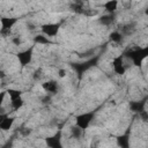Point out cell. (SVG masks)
Instances as JSON below:
<instances>
[{"mask_svg": "<svg viewBox=\"0 0 148 148\" xmlns=\"http://www.w3.org/2000/svg\"><path fill=\"white\" fill-rule=\"evenodd\" d=\"M98 60H99V56H92V57H90L89 59H87V60H84L82 62H72L71 66L76 72L79 79H81L82 75L88 69H90L91 67H95L98 64Z\"/></svg>", "mask_w": 148, "mask_h": 148, "instance_id": "6da1fadb", "label": "cell"}, {"mask_svg": "<svg viewBox=\"0 0 148 148\" xmlns=\"http://www.w3.org/2000/svg\"><path fill=\"white\" fill-rule=\"evenodd\" d=\"M125 54H126L127 58L132 59L134 66L140 67L141 64H142V61H143V60L147 58V56H148V47H147V46H146V47H136V49H134V50L127 51Z\"/></svg>", "mask_w": 148, "mask_h": 148, "instance_id": "7a4b0ae2", "label": "cell"}, {"mask_svg": "<svg viewBox=\"0 0 148 148\" xmlns=\"http://www.w3.org/2000/svg\"><path fill=\"white\" fill-rule=\"evenodd\" d=\"M94 117H95V112H84V113L77 114L75 117V125L84 131L86 128H88Z\"/></svg>", "mask_w": 148, "mask_h": 148, "instance_id": "3957f363", "label": "cell"}, {"mask_svg": "<svg viewBox=\"0 0 148 148\" xmlns=\"http://www.w3.org/2000/svg\"><path fill=\"white\" fill-rule=\"evenodd\" d=\"M32 52H34V47L31 46V47H29V49H27L24 51H21V52H18L16 54V57L18 59V62L21 64L22 67H24V66H27V65H29L31 62V60H32Z\"/></svg>", "mask_w": 148, "mask_h": 148, "instance_id": "277c9868", "label": "cell"}, {"mask_svg": "<svg viewBox=\"0 0 148 148\" xmlns=\"http://www.w3.org/2000/svg\"><path fill=\"white\" fill-rule=\"evenodd\" d=\"M45 142H46V146L50 148H61L62 147V145H61V131H58L54 135L46 138Z\"/></svg>", "mask_w": 148, "mask_h": 148, "instance_id": "5b68a950", "label": "cell"}, {"mask_svg": "<svg viewBox=\"0 0 148 148\" xmlns=\"http://www.w3.org/2000/svg\"><path fill=\"white\" fill-rule=\"evenodd\" d=\"M60 29V24L59 23H46V24H43L42 25V31L44 35L46 36H50V37H53L58 34Z\"/></svg>", "mask_w": 148, "mask_h": 148, "instance_id": "8992f818", "label": "cell"}, {"mask_svg": "<svg viewBox=\"0 0 148 148\" xmlns=\"http://www.w3.org/2000/svg\"><path fill=\"white\" fill-rule=\"evenodd\" d=\"M112 67L116 74L118 75H124L125 74V66H124V57L118 56L113 59L112 61Z\"/></svg>", "mask_w": 148, "mask_h": 148, "instance_id": "52a82bcc", "label": "cell"}, {"mask_svg": "<svg viewBox=\"0 0 148 148\" xmlns=\"http://www.w3.org/2000/svg\"><path fill=\"white\" fill-rule=\"evenodd\" d=\"M146 99H147V98H143L142 101H132V102H130V109H131L133 112L140 113L141 111L145 110Z\"/></svg>", "mask_w": 148, "mask_h": 148, "instance_id": "ba28073f", "label": "cell"}, {"mask_svg": "<svg viewBox=\"0 0 148 148\" xmlns=\"http://www.w3.org/2000/svg\"><path fill=\"white\" fill-rule=\"evenodd\" d=\"M17 22L16 17H0V23H1V29H7L10 30L13 25Z\"/></svg>", "mask_w": 148, "mask_h": 148, "instance_id": "9c48e42d", "label": "cell"}, {"mask_svg": "<svg viewBox=\"0 0 148 148\" xmlns=\"http://www.w3.org/2000/svg\"><path fill=\"white\" fill-rule=\"evenodd\" d=\"M42 87L47 92H51V94L58 92V83L56 81H46V82L42 83Z\"/></svg>", "mask_w": 148, "mask_h": 148, "instance_id": "30bf717a", "label": "cell"}, {"mask_svg": "<svg viewBox=\"0 0 148 148\" xmlns=\"http://www.w3.org/2000/svg\"><path fill=\"white\" fill-rule=\"evenodd\" d=\"M117 145L121 148H128V146H130V133H128V131L125 134L117 136Z\"/></svg>", "mask_w": 148, "mask_h": 148, "instance_id": "8fae6325", "label": "cell"}, {"mask_svg": "<svg viewBox=\"0 0 148 148\" xmlns=\"http://www.w3.org/2000/svg\"><path fill=\"white\" fill-rule=\"evenodd\" d=\"M14 120H15V119H14L13 117L6 116V117L2 119L1 124H0V130H2V131H9V130L12 128L13 124H14Z\"/></svg>", "mask_w": 148, "mask_h": 148, "instance_id": "7c38bea8", "label": "cell"}, {"mask_svg": "<svg viewBox=\"0 0 148 148\" xmlns=\"http://www.w3.org/2000/svg\"><path fill=\"white\" fill-rule=\"evenodd\" d=\"M98 21H99V23L103 24V25H110V24H112V23L114 22V15H113V13H110L109 15L102 16Z\"/></svg>", "mask_w": 148, "mask_h": 148, "instance_id": "4fadbf2b", "label": "cell"}, {"mask_svg": "<svg viewBox=\"0 0 148 148\" xmlns=\"http://www.w3.org/2000/svg\"><path fill=\"white\" fill-rule=\"evenodd\" d=\"M117 6H118V1L117 0H109L104 3V8L106 12L109 13H114L116 9H117Z\"/></svg>", "mask_w": 148, "mask_h": 148, "instance_id": "5bb4252c", "label": "cell"}, {"mask_svg": "<svg viewBox=\"0 0 148 148\" xmlns=\"http://www.w3.org/2000/svg\"><path fill=\"white\" fill-rule=\"evenodd\" d=\"M109 37H110V40L113 42V43L119 44V43L123 42V34L119 32V31H113V32H111Z\"/></svg>", "mask_w": 148, "mask_h": 148, "instance_id": "9a60e30c", "label": "cell"}, {"mask_svg": "<svg viewBox=\"0 0 148 148\" xmlns=\"http://www.w3.org/2000/svg\"><path fill=\"white\" fill-rule=\"evenodd\" d=\"M34 42L37 43V44H43V45H46V44H50V39L47 37H45L44 35H37L34 37Z\"/></svg>", "mask_w": 148, "mask_h": 148, "instance_id": "2e32d148", "label": "cell"}, {"mask_svg": "<svg viewBox=\"0 0 148 148\" xmlns=\"http://www.w3.org/2000/svg\"><path fill=\"white\" fill-rule=\"evenodd\" d=\"M10 101H12V106H13L14 110L21 109L23 106V103H24V101L21 97H17V98H14V99H10Z\"/></svg>", "mask_w": 148, "mask_h": 148, "instance_id": "e0dca14e", "label": "cell"}, {"mask_svg": "<svg viewBox=\"0 0 148 148\" xmlns=\"http://www.w3.org/2000/svg\"><path fill=\"white\" fill-rule=\"evenodd\" d=\"M71 133H72V136L74 138V139H79V138H81V135H82V133H83V130H81L79 126H73L72 128H71Z\"/></svg>", "mask_w": 148, "mask_h": 148, "instance_id": "ac0fdd59", "label": "cell"}, {"mask_svg": "<svg viewBox=\"0 0 148 148\" xmlns=\"http://www.w3.org/2000/svg\"><path fill=\"white\" fill-rule=\"evenodd\" d=\"M69 8H71V9H72L74 13H77V14H83V12H84V8H83L82 3H80V2L72 3Z\"/></svg>", "mask_w": 148, "mask_h": 148, "instance_id": "d6986e66", "label": "cell"}, {"mask_svg": "<svg viewBox=\"0 0 148 148\" xmlns=\"http://www.w3.org/2000/svg\"><path fill=\"white\" fill-rule=\"evenodd\" d=\"M6 92H8V94H9L10 99H14V98L21 97V95H22V91H21V90H17V89H12V88H9V89H8Z\"/></svg>", "mask_w": 148, "mask_h": 148, "instance_id": "ffe728a7", "label": "cell"}, {"mask_svg": "<svg viewBox=\"0 0 148 148\" xmlns=\"http://www.w3.org/2000/svg\"><path fill=\"white\" fill-rule=\"evenodd\" d=\"M133 30H134V28H133V24H128V25H125V27L123 28V32H124V34H126V35L131 34Z\"/></svg>", "mask_w": 148, "mask_h": 148, "instance_id": "44dd1931", "label": "cell"}, {"mask_svg": "<svg viewBox=\"0 0 148 148\" xmlns=\"http://www.w3.org/2000/svg\"><path fill=\"white\" fill-rule=\"evenodd\" d=\"M94 50H89V51H87V52H84V53H79V57L80 58H87V57H92V54H94Z\"/></svg>", "mask_w": 148, "mask_h": 148, "instance_id": "7402d4cb", "label": "cell"}, {"mask_svg": "<svg viewBox=\"0 0 148 148\" xmlns=\"http://www.w3.org/2000/svg\"><path fill=\"white\" fill-rule=\"evenodd\" d=\"M42 77V69L38 68L37 71L34 72V80H39Z\"/></svg>", "mask_w": 148, "mask_h": 148, "instance_id": "603a6c76", "label": "cell"}, {"mask_svg": "<svg viewBox=\"0 0 148 148\" xmlns=\"http://www.w3.org/2000/svg\"><path fill=\"white\" fill-rule=\"evenodd\" d=\"M139 114H140V117L142 118V120H143L145 123H147V121H148V113H147V111H145V110H143V111H141Z\"/></svg>", "mask_w": 148, "mask_h": 148, "instance_id": "cb8c5ba5", "label": "cell"}, {"mask_svg": "<svg viewBox=\"0 0 148 148\" xmlns=\"http://www.w3.org/2000/svg\"><path fill=\"white\" fill-rule=\"evenodd\" d=\"M0 35H2V36H8V35H10V30L1 29V30H0Z\"/></svg>", "mask_w": 148, "mask_h": 148, "instance_id": "d4e9b609", "label": "cell"}, {"mask_svg": "<svg viewBox=\"0 0 148 148\" xmlns=\"http://www.w3.org/2000/svg\"><path fill=\"white\" fill-rule=\"evenodd\" d=\"M5 96H6V91H1V92H0V108H1V104L3 103Z\"/></svg>", "mask_w": 148, "mask_h": 148, "instance_id": "484cf974", "label": "cell"}, {"mask_svg": "<svg viewBox=\"0 0 148 148\" xmlns=\"http://www.w3.org/2000/svg\"><path fill=\"white\" fill-rule=\"evenodd\" d=\"M13 43H14L15 45H17V46H18V45L21 44V39H20L18 37H14V38H13Z\"/></svg>", "mask_w": 148, "mask_h": 148, "instance_id": "4316f807", "label": "cell"}, {"mask_svg": "<svg viewBox=\"0 0 148 148\" xmlns=\"http://www.w3.org/2000/svg\"><path fill=\"white\" fill-rule=\"evenodd\" d=\"M58 74H59V76H60V77H65V76H66V71L61 68V69H59Z\"/></svg>", "mask_w": 148, "mask_h": 148, "instance_id": "83f0119b", "label": "cell"}, {"mask_svg": "<svg viewBox=\"0 0 148 148\" xmlns=\"http://www.w3.org/2000/svg\"><path fill=\"white\" fill-rule=\"evenodd\" d=\"M49 101H50V96H46L43 98V103H49Z\"/></svg>", "mask_w": 148, "mask_h": 148, "instance_id": "f1b7e54d", "label": "cell"}, {"mask_svg": "<svg viewBox=\"0 0 148 148\" xmlns=\"http://www.w3.org/2000/svg\"><path fill=\"white\" fill-rule=\"evenodd\" d=\"M6 76V74H5V72L3 71H0V79H3Z\"/></svg>", "mask_w": 148, "mask_h": 148, "instance_id": "f546056e", "label": "cell"}, {"mask_svg": "<svg viewBox=\"0 0 148 148\" xmlns=\"http://www.w3.org/2000/svg\"><path fill=\"white\" fill-rule=\"evenodd\" d=\"M6 116H7V114H3V113H1V112H0V124H1V121H2V119H3V118H5Z\"/></svg>", "mask_w": 148, "mask_h": 148, "instance_id": "4dcf8cb0", "label": "cell"}]
</instances>
